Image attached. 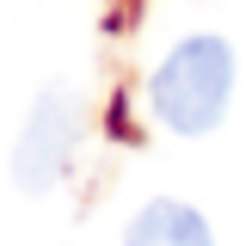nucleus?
I'll return each instance as SVG.
<instances>
[{"label": "nucleus", "mask_w": 252, "mask_h": 246, "mask_svg": "<svg viewBox=\"0 0 252 246\" xmlns=\"http://www.w3.org/2000/svg\"><path fill=\"white\" fill-rule=\"evenodd\" d=\"M123 246H216V234H209V221L197 215L191 203H172V197H160V203H148L142 215L129 221Z\"/></svg>", "instance_id": "3"}, {"label": "nucleus", "mask_w": 252, "mask_h": 246, "mask_svg": "<svg viewBox=\"0 0 252 246\" xmlns=\"http://www.w3.org/2000/svg\"><path fill=\"white\" fill-rule=\"evenodd\" d=\"M74 142H80V105H74V92L68 86L37 92L31 117H25L19 142H12V179H19V191L25 197L56 191L68 160H74Z\"/></svg>", "instance_id": "2"}, {"label": "nucleus", "mask_w": 252, "mask_h": 246, "mask_svg": "<svg viewBox=\"0 0 252 246\" xmlns=\"http://www.w3.org/2000/svg\"><path fill=\"white\" fill-rule=\"evenodd\" d=\"M228 92H234V49L221 37H185L148 80L154 117L179 135L216 129L221 111H228Z\"/></svg>", "instance_id": "1"}]
</instances>
